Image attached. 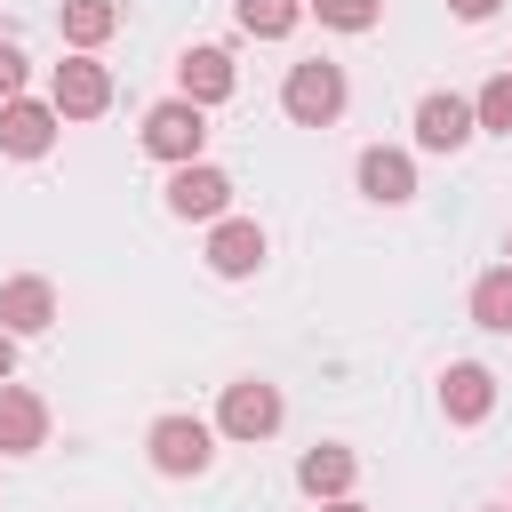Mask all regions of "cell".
Masks as SVG:
<instances>
[{"instance_id": "1", "label": "cell", "mask_w": 512, "mask_h": 512, "mask_svg": "<svg viewBox=\"0 0 512 512\" xmlns=\"http://www.w3.org/2000/svg\"><path fill=\"white\" fill-rule=\"evenodd\" d=\"M344 104H352L344 64H328V56L288 64V80H280V112H288L296 128H336V120H344Z\"/></svg>"}, {"instance_id": "2", "label": "cell", "mask_w": 512, "mask_h": 512, "mask_svg": "<svg viewBox=\"0 0 512 512\" xmlns=\"http://www.w3.org/2000/svg\"><path fill=\"white\" fill-rule=\"evenodd\" d=\"M144 456H152L160 480H200V472L216 464V424H200V416H160V424L144 432Z\"/></svg>"}, {"instance_id": "3", "label": "cell", "mask_w": 512, "mask_h": 512, "mask_svg": "<svg viewBox=\"0 0 512 512\" xmlns=\"http://www.w3.org/2000/svg\"><path fill=\"white\" fill-rule=\"evenodd\" d=\"M280 416H288V408H280V384H264V376H240V384H224V400H216V432L240 440V448L272 440Z\"/></svg>"}, {"instance_id": "4", "label": "cell", "mask_w": 512, "mask_h": 512, "mask_svg": "<svg viewBox=\"0 0 512 512\" xmlns=\"http://www.w3.org/2000/svg\"><path fill=\"white\" fill-rule=\"evenodd\" d=\"M144 152H152V160H168V168H192V160L208 152V112H200V104H184V96L152 104V112H144Z\"/></svg>"}, {"instance_id": "5", "label": "cell", "mask_w": 512, "mask_h": 512, "mask_svg": "<svg viewBox=\"0 0 512 512\" xmlns=\"http://www.w3.org/2000/svg\"><path fill=\"white\" fill-rule=\"evenodd\" d=\"M168 216H184V224H224V216H232V176H224L216 160L176 168V176H168Z\"/></svg>"}, {"instance_id": "6", "label": "cell", "mask_w": 512, "mask_h": 512, "mask_svg": "<svg viewBox=\"0 0 512 512\" xmlns=\"http://www.w3.org/2000/svg\"><path fill=\"white\" fill-rule=\"evenodd\" d=\"M48 104H56L64 120H96V112H112V72H104L96 56H64V64L48 72Z\"/></svg>"}, {"instance_id": "7", "label": "cell", "mask_w": 512, "mask_h": 512, "mask_svg": "<svg viewBox=\"0 0 512 512\" xmlns=\"http://www.w3.org/2000/svg\"><path fill=\"white\" fill-rule=\"evenodd\" d=\"M480 136V120H472V96H456V88H432L424 104H416V144L424 152H464Z\"/></svg>"}, {"instance_id": "8", "label": "cell", "mask_w": 512, "mask_h": 512, "mask_svg": "<svg viewBox=\"0 0 512 512\" xmlns=\"http://www.w3.org/2000/svg\"><path fill=\"white\" fill-rule=\"evenodd\" d=\"M264 256H272V240H264L256 216H224V224H208V272H216V280H248Z\"/></svg>"}, {"instance_id": "9", "label": "cell", "mask_w": 512, "mask_h": 512, "mask_svg": "<svg viewBox=\"0 0 512 512\" xmlns=\"http://www.w3.org/2000/svg\"><path fill=\"white\" fill-rule=\"evenodd\" d=\"M56 128H64V112L40 104V96H8V104H0V152H8V160H40V152L56 144Z\"/></svg>"}, {"instance_id": "10", "label": "cell", "mask_w": 512, "mask_h": 512, "mask_svg": "<svg viewBox=\"0 0 512 512\" xmlns=\"http://www.w3.org/2000/svg\"><path fill=\"white\" fill-rule=\"evenodd\" d=\"M352 480H360V456H352L344 440H320V448H304V456H296V488H304L312 504L352 496Z\"/></svg>"}, {"instance_id": "11", "label": "cell", "mask_w": 512, "mask_h": 512, "mask_svg": "<svg viewBox=\"0 0 512 512\" xmlns=\"http://www.w3.org/2000/svg\"><path fill=\"white\" fill-rule=\"evenodd\" d=\"M232 88H240V72H232L224 48H184V56H176V96H184V104L208 112V104H224Z\"/></svg>"}, {"instance_id": "12", "label": "cell", "mask_w": 512, "mask_h": 512, "mask_svg": "<svg viewBox=\"0 0 512 512\" xmlns=\"http://www.w3.org/2000/svg\"><path fill=\"white\" fill-rule=\"evenodd\" d=\"M352 176H360V192H368L376 208H408V200H416V160L392 152V144H368Z\"/></svg>"}, {"instance_id": "13", "label": "cell", "mask_w": 512, "mask_h": 512, "mask_svg": "<svg viewBox=\"0 0 512 512\" xmlns=\"http://www.w3.org/2000/svg\"><path fill=\"white\" fill-rule=\"evenodd\" d=\"M440 416H448V424H488V416H496V376H488L480 360H456V368L440 376Z\"/></svg>"}, {"instance_id": "14", "label": "cell", "mask_w": 512, "mask_h": 512, "mask_svg": "<svg viewBox=\"0 0 512 512\" xmlns=\"http://www.w3.org/2000/svg\"><path fill=\"white\" fill-rule=\"evenodd\" d=\"M32 448H48V400L0 384V456H32Z\"/></svg>"}, {"instance_id": "15", "label": "cell", "mask_w": 512, "mask_h": 512, "mask_svg": "<svg viewBox=\"0 0 512 512\" xmlns=\"http://www.w3.org/2000/svg\"><path fill=\"white\" fill-rule=\"evenodd\" d=\"M0 328H8V336H40V328H56V288H48L40 272H16V280L0 288Z\"/></svg>"}, {"instance_id": "16", "label": "cell", "mask_w": 512, "mask_h": 512, "mask_svg": "<svg viewBox=\"0 0 512 512\" xmlns=\"http://www.w3.org/2000/svg\"><path fill=\"white\" fill-rule=\"evenodd\" d=\"M56 32H64L72 56H96V48L120 32V8H112V0H64V8H56Z\"/></svg>"}, {"instance_id": "17", "label": "cell", "mask_w": 512, "mask_h": 512, "mask_svg": "<svg viewBox=\"0 0 512 512\" xmlns=\"http://www.w3.org/2000/svg\"><path fill=\"white\" fill-rule=\"evenodd\" d=\"M232 16H240L248 40H288L304 24V0H232Z\"/></svg>"}, {"instance_id": "18", "label": "cell", "mask_w": 512, "mask_h": 512, "mask_svg": "<svg viewBox=\"0 0 512 512\" xmlns=\"http://www.w3.org/2000/svg\"><path fill=\"white\" fill-rule=\"evenodd\" d=\"M472 320L496 328V336H512V264H496V272L472 280Z\"/></svg>"}, {"instance_id": "19", "label": "cell", "mask_w": 512, "mask_h": 512, "mask_svg": "<svg viewBox=\"0 0 512 512\" xmlns=\"http://www.w3.org/2000/svg\"><path fill=\"white\" fill-rule=\"evenodd\" d=\"M304 16H320L328 32H376L384 0H304Z\"/></svg>"}, {"instance_id": "20", "label": "cell", "mask_w": 512, "mask_h": 512, "mask_svg": "<svg viewBox=\"0 0 512 512\" xmlns=\"http://www.w3.org/2000/svg\"><path fill=\"white\" fill-rule=\"evenodd\" d=\"M472 120H480L488 136H512V72L480 80V96H472Z\"/></svg>"}, {"instance_id": "21", "label": "cell", "mask_w": 512, "mask_h": 512, "mask_svg": "<svg viewBox=\"0 0 512 512\" xmlns=\"http://www.w3.org/2000/svg\"><path fill=\"white\" fill-rule=\"evenodd\" d=\"M24 72H32V64H24V48H16V40H0V104H8V96H24Z\"/></svg>"}, {"instance_id": "22", "label": "cell", "mask_w": 512, "mask_h": 512, "mask_svg": "<svg viewBox=\"0 0 512 512\" xmlns=\"http://www.w3.org/2000/svg\"><path fill=\"white\" fill-rule=\"evenodd\" d=\"M448 8H456V16H464V24H488V16H496V8H504V0H448Z\"/></svg>"}, {"instance_id": "23", "label": "cell", "mask_w": 512, "mask_h": 512, "mask_svg": "<svg viewBox=\"0 0 512 512\" xmlns=\"http://www.w3.org/2000/svg\"><path fill=\"white\" fill-rule=\"evenodd\" d=\"M8 376H16V336L0 328V384H8Z\"/></svg>"}, {"instance_id": "24", "label": "cell", "mask_w": 512, "mask_h": 512, "mask_svg": "<svg viewBox=\"0 0 512 512\" xmlns=\"http://www.w3.org/2000/svg\"><path fill=\"white\" fill-rule=\"evenodd\" d=\"M320 512H368V504H360V496H336V504H320Z\"/></svg>"}, {"instance_id": "25", "label": "cell", "mask_w": 512, "mask_h": 512, "mask_svg": "<svg viewBox=\"0 0 512 512\" xmlns=\"http://www.w3.org/2000/svg\"><path fill=\"white\" fill-rule=\"evenodd\" d=\"M496 512H512V504H496Z\"/></svg>"}, {"instance_id": "26", "label": "cell", "mask_w": 512, "mask_h": 512, "mask_svg": "<svg viewBox=\"0 0 512 512\" xmlns=\"http://www.w3.org/2000/svg\"><path fill=\"white\" fill-rule=\"evenodd\" d=\"M504 256H512V240H504Z\"/></svg>"}, {"instance_id": "27", "label": "cell", "mask_w": 512, "mask_h": 512, "mask_svg": "<svg viewBox=\"0 0 512 512\" xmlns=\"http://www.w3.org/2000/svg\"><path fill=\"white\" fill-rule=\"evenodd\" d=\"M504 72H512V64H504Z\"/></svg>"}]
</instances>
